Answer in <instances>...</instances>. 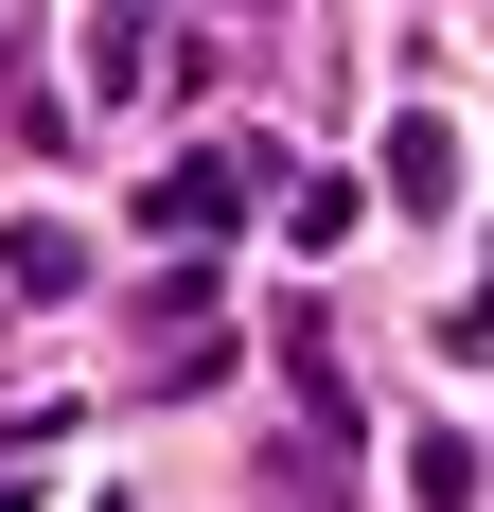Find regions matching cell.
Segmentation results:
<instances>
[{
	"instance_id": "obj_1",
	"label": "cell",
	"mask_w": 494,
	"mask_h": 512,
	"mask_svg": "<svg viewBox=\"0 0 494 512\" xmlns=\"http://www.w3.org/2000/svg\"><path fill=\"white\" fill-rule=\"evenodd\" d=\"M247 195H265V159H247V142H195V159H159V195H142V230H177V248H212V230H230Z\"/></svg>"
},
{
	"instance_id": "obj_2",
	"label": "cell",
	"mask_w": 494,
	"mask_h": 512,
	"mask_svg": "<svg viewBox=\"0 0 494 512\" xmlns=\"http://www.w3.org/2000/svg\"><path fill=\"white\" fill-rule=\"evenodd\" d=\"M389 212H459V124H389Z\"/></svg>"
},
{
	"instance_id": "obj_3",
	"label": "cell",
	"mask_w": 494,
	"mask_h": 512,
	"mask_svg": "<svg viewBox=\"0 0 494 512\" xmlns=\"http://www.w3.org/2000/svg\"><path fill=\"white\" fill-rule=\"evenodd\" d=\"M0 283H18V301H71V283H89V248H71L53 212H18V230H0Z\"/></svg>"
},
{
	"instance_id": "obj_4",
	"label": "cell",
	"mask_w": 494,
	"mask_h": 512,
	"mask_svg": "<svg viewBox=\"0 0 494 512\" xmlns=\"http://www.w3.org/2000/svg\"><path fill=\"white\" fill-rule=\"evenodd\" d=\"M0 512H18V495H0Z\"/></svg>"
}]
</instances>
